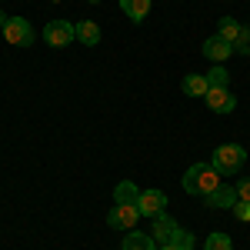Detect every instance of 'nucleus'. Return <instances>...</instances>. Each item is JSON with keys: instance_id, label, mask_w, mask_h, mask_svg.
<instances>
[{"instance_id": "f257e3e1", "label": "nucleus", "mask_w": 250, "mask_h": 250, "mask_svg": "<svg viewBox=\"0 0 250 250\" xmlns=\"http://www.w3.org/2000/svg\"><path fill=\"white\" fill-rule=\"evenodd\" d=\"M224 184V177L213 170V164H193L187 167L184 173V190L190 193V197H207L210 190H217Z\"/></svg>"}, {"instance_id": "f03ea898", "label": "nucleus", "mask_w": 250, "mask_h": 250, "mask_svg": "<svg viewBox=\"0 0 250 250\" xmlns=\"http://www.w3.org/2000/svg\"><path fill=\"white\" fill-rule=\"evenodd\" d=\"M244 160H247V150L240 147V144H220L217 150H213V170L220 173V177H233V173L244 167Z\"/></svg>"}, {"instance_id": "7ed1b4c3", "label": "nucleus", "mask_w": 250, "mask_h": 250, "mask_svg": "<svg viewBox=\"0 0 250 250\" xmlns=\"http://www.w3.org/2000/svg\"><path fill=\"white\" fill-rule=\"evenodd\" d=\"M43 40H47V47H70L77 40V23H70V20H50L43 27Z\"/></svg>"}, {"instance_id": "20e7f679", "label": "nucleus", "mask_w": 250, "mask_h": 250, "mask_svg": "<svg viewBox=\"0 0 250 250\" xmlns=\"http://www.w3.org/2000/svg\"><path fill=\"white\" fill-rule=\"evenodd\" d=\"M3 37H7L10 47H30V43H34V27L23 17H10L7 27H3Z\"/></svg>"}, {"instance_id": "39448f33", "label": "nucleus", "mask_w": 250, "mask_h": 250, "mask_svg": "<svg viewBox=\"0 0 250 250\" xmlns=\"http://www.w3.org/2000/svg\"><path fill=\"white\" fill-rule=\"evenodd\" d=\"M137 220H140L137 204H114V210L107 213V224H110L114 230H134Z\"/></svg>"}, {"instance_id": "423d86ee", "label": "nucleus", "mask_w": 250, "mask_h": 250, "mask_svg": "<svg viewBox=\"0 0 250 250\" xmlns=\"http://www.w3.org/2000/svg\"><path fill=\"white\" fill-rule=\"evenodd\" d=\"M164 207H167V193L164 190H140V197H137L140 217H157V213H164Z\"/></svg>"}, {"instance_id": "0eeeda50", "label": "nucleus", "mask_w": 250, "mask_h": 250, "mask_svg": "<svg viewBox=\"0 0 250 250\" xmlns=\"http://www.w3.org/2000/svg\"><path fill=\"white\" fill-rule=\"evenodd\" d=\"M204 100H207V107H210L213 114H233V107H237V97L227 87H210Z\"/></svg>"}, {"instance_id": "6e6552de", "label": "nucleus", "mask_w": 250, "mask_h": 250, "mask_svg": "<svg viewBox=\"0 0 250 250\" xmlns=\"http://www.w3.org/2000/svg\"><path fill=\"white\" fill-rule=\"evenodd\" d=\"M177 220H173L170 213L164 210V213H157L154 217V227H150V237H154L157 244H173V237H177Z\"/></svg>"}, {"instance_id": "1a4fd4ad", "label": "nucleus", "mask_w": 250, "mask_h": 250, "mask_svg": "<svg viewBox=\"0 0 250 250\" xmlns=\"http://www.w3.org/2000/svg\"><path fill=\"white\" fill-rule=\"evenodd\" d=\"M204 204L213 207V210H233V204H237V190L227 187V184H220L217 190H210L207 197H204Z\"/></svg>"}, {"instance_id": "9d476101", "label": "nucleus", "mask_w": 250, "mask_h": 250, "mask_svg": "<svg viewBox=\"0 0 250 250\" xmlns=\"http://www.w3.org/2000/svg\"><path fill=\"white\" fill-rule=\"evenodd\" d=\"M204 57L213 60V63H224L227 57H233V43H227L224 37H210V40H204Z\"/></svg>"}, {"instance_id": "9b49d317", "label": "nucleus", "mask_w": 250, "mask_h": 250, "mask_svg": "<svg viewBox=\"0 0 250 250\" xmlns=\"http://www.w3.org/2000/svg\"><path fill=\"white\" fill-rule=\"evenodd\" d=\"M180 90H184L187 97H207V90H210L207 74H187V77H184V83H180Z\"/></svg>"}, {"instance_id": "f8f14e48", "label": "nucleus", "mask_w": 250, "mask_h": 250, "mask_svg": "<svg viewBox=\"0 0 250 250\" xmlns=\"http://www.w3.org/2000/svg\"><path fill=\"white\" fill-rule=\"evenodd\" d=\"M120 10L134 20V23H144L147 14H150V0H120Z\"/></svg>"}, {"instance_id": "ddd939ff", "label": "nucleus", "mask_w": 250, "mask_h": 250, "mask_svg": "<svg viewBox=\"0 0 250 250\" xmlns=\"http://www.w3.org/2000/svg\"><path fill=\"white\" fill-rule=\"evenodd\" d=\"M137 197H140V187H137L134 180H120L114 190V204H137Z\"/></svg>"}, {"instance_id": "4468645a", "label": "nucleus", "mask_w": 250, "mask_h": 250, "mask_svg": "<svg viewBox=\"0 0 250 250\" xmlns=\"http://www.w3.org/2000/svg\"><path fill=\"white\" fill-rule=\"evenodd\" d=\"M77 40L87 43V47H97V43H100V27H97L94 20H80L77 23Z\"/></svg>"}, {"instance_id": "2eb2a0df", "label": "nucleus", "mask_w": 250, "mask_h": 250, "mask_svg": "<svg viewBox=\"0 0 250 250\" xmlns=\"http://www.w3.org/2000/svg\"><path fill=\"white\" fill-rule=\"evenodd\" d=\"M124 250H157V240L150 233H127L124 237Z\"/></svg>"}, {"instance_id": "dca6fc26", "label": "nucleus", "mask_w": 250, "mask_h": 250, "mask_svg": "<svg viewBox=\"0 0 250 250\" xmlns=\"http://www.w3.org/2000/svg\"><path fill=\"white\" fill-rule=\"evenodd\" d=\"M240 30H244V27H240V23H237L233 17H224V20H220V27H217V37H224L227 43H237Z\"/></svg>"}, {"instance_id": "f3484780", "label": "nucleus", "mask_w": 250, "mask_h": 250, "mask_svg": "<svg viewBox=\"0 0 250 250\" xmlns=\"http://www.w3.org/2000/svg\"><path fill=\"white\" fill-rule=\"evenodd\" d=\"M204 250H233L230 233H224V230L210 233V237H207V244H204Z\"/></svg>"}, {"instance_id": "a211bd4d", "label": "nucleus", "mask_w": 250, "mask_h": 250, "mask_svg": "<svg viewBox=\"0 0 250 250\" xmlns=\"http://www.w3.org/2000/svg\"><path fill=\"white\" fill-rule=\"evenodd\" d=\"M227 80H230V74H227L224 63H217L210 74H207V83H210V87H227Z\"/></svg>"}, {"instance_id": "6ab92c4d", "label": "nucleus", "mask_w": 250, "mask_h": 250, "mask_svg": "<svg viewBox=\"0 0 250 250\" xmlns=\"http://www.w3.org/2000/svg\"><path fill=\"white\" fill-rule=\"evenodd\" d=\"M233 54L250 57V27H244V30H240V37H237V43H233Z\"/></svg>"}, {"instance_id": "aec40b11", "label": "nucleus", "mask_w": 250, "mask_h": 250, "mask_svg": "<svg viewBox=\"0 0 250 250\" xmlns=\"http://www.w3.org/2000/svg\"><path fill=\"white\" fill-rule=\"evenodd\" d=\"M233 217L244 220V224H250V204L247 200H237V204H233Z\"/></svg>"}, {"instance_id": "412c9836", "label": "nucleus", "mask_w": 250, "mask_h": 250, "mask_svg": "<svg viewBox=\"0 0 250 250\" xmlns=\"http://www.w3.org/2000/svg\"><path fill=\"white\" fill-rule=\"evenodd\" d=\"M173 244H177L180 250H193V233H187V230H177Z\"/></svg>"}, {"instance_id": "4be33fe9", "label": "nucleus", "mask_w": 250, "mask_h": 250, "mask_svg": "<svg viewBox=\"0 0 250 250\" xmlns=\"http://www.w3.org/2000/svg\"><path fill=\"white\" fill-rule=\"evenodd\" d=\"M233 190H237V200H247V204H250V177H247V180H240Z\"/></svg>"}, {"instance_id": "5701e85b", "label": "nucleus", "mask_w": 250, "mask_h": 250, "mask_svg": "<svg viewBox=\"0 0 250 250\" xmlns=\"http://www.w3.org/2000/svg\"><path fill=\"white\" fill-rule=\"evenodd\" d=\"M157 250H180L177 244H157Z\"/></svg>"}, {"instance_id": "b1692460", "label": "nucleus", "mask_w": 250, "mask_h": 250, "mask_svg": "<svg viewBox=\"0 0 250 250\" xmlns=\"http://www.w3.org/2000/svg\"><path fill=\"white\" fill-rule=\"evenodd\" d=\"M7 20H10V17H7V14H3V10H0V30H3V27H7Z\"/></svg>"}]
</instances>
